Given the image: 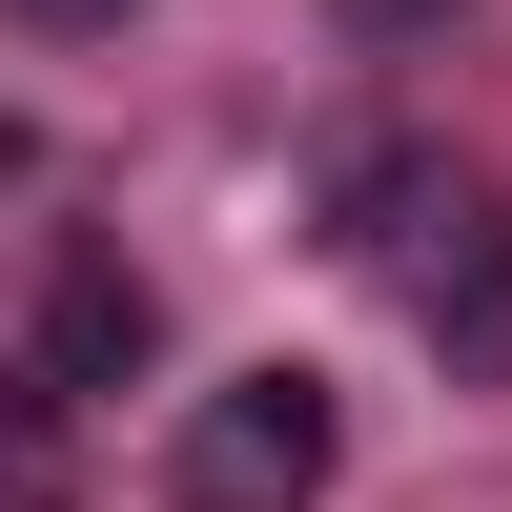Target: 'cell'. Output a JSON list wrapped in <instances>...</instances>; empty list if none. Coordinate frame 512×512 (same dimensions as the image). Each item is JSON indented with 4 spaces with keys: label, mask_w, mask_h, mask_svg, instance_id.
<instances>
[{
    "label": "cell",
    "mask_w": 512,
    "mask_h": 512,
    "mask_svg": "<svg viewBox=\"0 0 512 512\" xmlns=\"http://www.w3.org/2000/svg\"><path fill=\"white\" fill-rule=\"evenodd\" d=\"M328 472H349L328 369H226V390H185V431H164V512H308Z\"/></svg>",
    "instance_id": "obj_2"
},
{
    "label": "cell",
    "mask_w": 512,
    "mask_h": 512,
    "mask_svg": "<svg viewBox=\"0 0 512 512\" xmlns=\"http://www.w3.org/2000/svg\"><path fill=\"white\" fill-rule=\"evenodd\" d=\"M349 267L390 287L431 349H512V205L451 144H369L349 164Z\"/></svg>",
    "instance_id": "obj_1"
},
{
    "label": "cell",
    "mask_w": 512,
    "mask_h": 512,
    "mask_svg": "<svg viewBox=\"0 0 512 512\" xmlns=\"http://www.w3.org/2000/svg\"><path fill=\"white\" fill-rule=\"evenodd\" d=\"M144 349H164L144 267H103V246H62V287H41V390H123Z\"/></svg>",
    "instance_id": "obj_3"
},
{
    "label": "cell",
    "mask_w": 512,
    "mask_h": 512,
    "mask_svg": "<svg viewBox=\"0 0 512 512\" xmlns=\"http://www.w3.org/2000/svg\"><path fill=\"white\" fill-rule=\"evenodd\" d=\"M21 21H41V41H103V21H123V0H21Z\"/></svg>",
    "instance_id": "obj_5"
},
{
    "label": "cell",
    "mask_w": 512,
    "mask_h": 512,
    "mask_svg": "<svg viewBox=\"0 0 512 512\" xmlns=\"http://www.w3.org/2000/svg\"><path fill=\"white\" fill-rule=\"evenodd\" d=\"M328 21H349V41H431L451 0H328Z\"/></svg>",
    "instance_id": "obj_4"
}]
</instances>
